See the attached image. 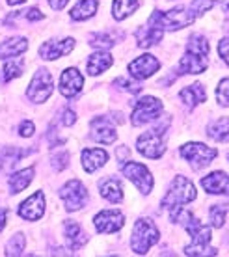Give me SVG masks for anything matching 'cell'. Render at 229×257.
<instances>
[{"instance_id":"6da1fadb","label":"cell","mask_w":229,"mask_h":257,"mask_svg":"<svg viewBox=\"0 0 229 257\" xmlns=\"http://www.w3.org/2000/svg\"><path fill=\"white\" fill-rule=\"evenodd\" d=\"M209 67V41L201 34H192L186 52L177 65V75H199Z\"/></svg>"},{"instance_id":"7a4b0ae2","label":"cell","mask_w":229,"mask_h":257,"mask_svg":"<svg viewBox=\"0 0 229 257\" xmlns=\"http://www.w3.org/2000/svg\"><path fill=\"white\" fill-rule=\"evenodd\" d=\"M168 125H170V119H166V121L159 123L157 127L144 133L136 140V149L147 159H153V161L160 159L166 151V131H168Z\"/></svg>"},{"instance_id":"3957f363","label":"cell","mask_w":229,"mask_h":257,"mask_svg":"<svg viewBox=\"0 0 229 257\" xmlns=\"http://www.w3.org/2000/svg\"><path fill=\"white\" fill-rule=\"evenodd\" d=\"M194 199H196V187H194V183L186 179L185 175H177L173 179L170 190L162 198V207L172 211V209H177L181 205L190 203Z\"/></svg>"},{"instance_id":"277c9868","label":"cell","mask_w":229,"mask_h":257,"mask_svg":"<svg viewBox=\"0 0 229 257\" xmlns=\"http://www.w3.org/2000/svg\"><path fill=\"white\" fill-rule=\"evenodd\" d=\"M160 238V233L157 229V225L153 224V220H147V218H140L136 220V224H134V229H133V237H131V246H133V250L136 253H147L151 246H155L159 242Z\"/></svg>"},{"instance_id":"5b68a950","label":"cell","mask_w":229,"mask_h":257,"mask_svg":"<svg viewBox=\"0 0 229 257\" xmlns=\"http://www.w3.org/2000/svg\"><path fill=\"white\" fill-rule=\"evenodd\" d=\"M179 155L194 170H201V168H207L210 162L216 159L218 151L205 146V144H199V142H190V144H185L183 148L179 149Z\"/></svg>"},{"instance_id":"8992f818","label":"cell","mask_w":229,"mask_h":257,"mask_svg":"<svg viewBox=\"0 0 229 257\" xmlns=\"http://www.w3.org/2000/svg\"><path fill=\"white\" fill-rule=\"evenodd\" d=\"M162 110H164V106L157 97L146 95L136 101L133 114H131V121L134 127H142L149 121H155L162 114Z\"/></svg>"},{"instance_id":"52a82bcc","label":"cell","mask_w":229,"mask_h":257,"mask_svg":"<svg viewBox=\"0 0 229 257\" xmlns=\"http://www.w3.org/2000/svg\"><path fill=\"white\" fill-rule=\"evenodd\" d=\"M60 198L64 201L65 209L69 212L78 211L88 203V188L84 187L78 179L67 181L64 187L60 188Z\"/></svg>"},{"instance_id":"ba28073f","label":"cell","mask_w":229,"mask_h":257,"mask_svg":"<svg viewBox=\"0 0 229 257\" xmlns=\"http://www.w3.org/2000/svg\"><path fill=\"white\" fill-rule=\"evenodd\" d=\"M121 172H123V175H125L129 181H133L134 187L138 188L144 196L151 194L153 177H151V172L147 170V166H144L140 162H125L123 168H121Z\"/></svg>"},{"instance_id":"9c48e42d","label":"cell","mask_w":229,"mask_h":257,"mask_svg":"<svg viewBox=\"0 0 229 257\" xmlns=\"http://www.w3.org/2000/svg\"><path fill=\"white\" fill-rule=\"evenodd\" d=\"M51 93H52L51 73H49L47 69H39L32 77V80H30V86H28L26 95H28V99H30L32 103L41 104L51 97Z\"/></svg>"},{"instance_id":"30bf717a","label":"cell","mask_w":229,"mask_h":257,"mask_svg":"<svg viewBox=\"0 0 229 257\" xmlns=\"http://www.w3.org/2000/svg\"><path fill=\"white\" fill-rule=\"evenodd\" d=\"M160 69V62L153 54H142L138 58L129 64V73L136 80H146Z\"/></svg>"},{"instance_id":"8fae6325","label":"cell","mask_w":229,"mask_h":257,"mask_svg":"<svg viewBox=\"0 0 229 257\" xmlns=\"http://www.w3.org/2000/svg\"><path fill=\"white\" fill-rule=\"evenodd\" d=\"M89 133H91V138L99 144H114L116 138H118V133H116V127L112 125L108 117H93L89 121Z\"/></svg>"},{"instance_id":"7c38bea8","label":"cell","mask_w":229,"mask_h":257,"mask_svg":"<svg viewBox=\"0 0 229 257\" xmlns=\"http://www.w3.org/2000/svg\"><path fill=\"white\" fill-rule=\"evenodd\" d=\"M93 224H95V229L99 233H116L118 229L123 227L125 216H123V212L108 209V211L99 212L95 218H93Z\"/></svg>"},{"instance_id":"4fadbf2b","label":"cell","mask_w":229,"mask_h":257,"mask_svg":"<svg viewBox=\"0 0 229 257\" xmlns=\"http://www.w3.org/2000/svg\"><path fill=\"white\" fill-rule=\"evenodd\" d=\"M45 214V194L41 190L30 196L28 199H25L19 207V216L25 220H39Z\"/></svg>"},{"instance_id":"5bb4252c","label":"cell","mask_w":229,"mask_h":257,"mask_svg":"<svg viewBox=\"0 0 229 257\" xmlns=\"http://www.w3.org/2000/svg\"><path fill=\"white\" fill-rule=\"evenodd\" d=\"M84 86V78L82 75L78 73V69L75 67H69V69H65L62 73V77H60V93L64 97H75L80 93Z\"/></svg>"},{"instance_id":"9a60e30c","label":"cell","mask_w":229,"mask_h":257,"mask_svg":"<svg viewBox=\"0 0 229 257\" xmlns=\"http://www.w3.org/2000/svg\"><path fill=\"white\" fill-rule=\"evenodd\" d=\"M75 49V39L67 38L64 41H47L39 47V56L43 60H58L60 56H67Z\"/></svg>"},{"instance_id":"2e32d148","label":"cell","mask_w":229,"mask_h":257,"mask_svg":"<svg viewBox=\"0 0 229 257\" xmlns=\"http://www.w3.org/2000/svg\"><path fill=\"white\" fill-rule=\"evenodd\" d=\"M201 187L207 194H216V196L229 194V177L223 172H212L201 179Z\"/></svg>"},{"instance_id":"e0dca14e","label":"cell","mask_w":229,"mask_h":257,"mask_svg":"<svg viewBox=\"0 0 229 257\" xmlns=\"http://www.w3.org/2000/svg\"><path fill=\"white\" fill-rule=\"evenodd\" d=\"M136 41H138V47L142 49H147V47H153L160 43V39L164 38V30L160 26L153 25V23H147V26H142L136 30Z\"/></svg>"},{"instance_id":"ac0fdd59","label":"cell","mask_w":229,"mask_h":257,"mask_svg":"<svg viewBox=\"0 0 229 257\" xmlns=\"http://www.w3.org/2000/svg\"><path fill=\"white\" fill-rule=\"evenodd\" d=\"M64 233L67 238V246L69 250H80L86 242H88V235L82 231V227L73 222V220H65L64 222Z\"/></svg>"},{"instance_id":"d6986e66","label":"cell","mask_w":229,"mask_h":257,"mask_svg":"<svg viewBox=\"0 0 229 257\" xmlns=\"http://www.w3.org/2000/svg\"><path fill=\"white\" fill-rule=\"evenodd\" d=\"M108 162V153L104 149H84L82 151V166L84 170L91 174L99 168H102Z\"/></svg>"},{"instance_id":"ffe728a7","label":"cell","mask_w":229,"mask_h":257,"mask_svg":"<svg viewBox=\"0 0 229 257\" xmlns=\"http://www.w3.org/2000/svg\"><path fill=\"white\" fill-rule=\"evenodd\" d=\"M179 97H181V101L185 103L186 108H194L197 106L199 103H205V99H207V93H205V88L203 84H192V86H186L183 90L179 91Z\"/></svg>"},{"instance_id":"44dd1931","label":"cell","mask_w":229,"mask_h":257,"mask_svg":"<svg viewBox=\"0 0 229 257\" xmlns=\"http://www.w3.org/2000/svg\"><path fill=\"white\" fill-rule=\"evenodd\" d=\"M99 190H101L102 198L112 201V203H120L123 199V185H121L120 179H114V177L102 179L99 183Z\"/></svg>"},{"instance_id":"7402d4cb","label":"cell","mask_w":229,"mask_h":257,"mask_svg":"<svg viewBox=\"0 0 229 257\" xmlns=\"http://www.w3.org/2000/svg\"><path fill=\"white\" fill-rule=\"evenodd\" d=\"M112 56H110V52H106L104 49H101V51L93 52L91 56H89L88 60V73L89 75H93V77H97V75H101V73H104V71L108 69L110 65H112Z\"/></svg>"},{"instance_id":"603a6c76","label":"cell","mask_w":229,"mask_h":257,"mask_svg":"<svg viewBox=\"0 0 229 257\" xmlns=\"http://www.w3.org/2000/svg\"><path fill=\"white\" fill-rule=\"evenodd\" d=\"M28 49V39L26 38H12L0 43V58L2 60H10L19 56Z\"/></svg>"},{"instance_id":"cb8c5ba5","label":"cell","mask_w":229,"mask_h":257,"mask_svg":"<svg viewBox=\"0 0 229 257\" xmlns=\"http://www.w3.org/2000/svg\"><path fill=\"white\" fill-rule=\"evenodd\" d=\"M34 179V168H26V170H21V172H15V174L10 177V190L12 194H19L23 192L26 187H30V183Z\"/></svg>"},{"instance_id":"d4e9b609","label":"cell","mask_w":229,"mask_h":257,"mask_svg":"<svg viewBox=\"0 0 229 257\" xmlns=\"http://www.w3.org/2000/svg\"><path fill=\"white\" fill-rule=\"evenodd\" d=\"M140 6L138 0H114L112 4V13H114L116 21H125L127 17H131Z\"/></svg>"},{"instance_id":"484cf974","label":"cell","mask_w":229,"mask_h":257,"mask_svg":"<svg viewBox=\"0 0 229 257\" xmlns=\"http://www.w3.org/2000/svg\"><path fill=\"white\" fill-rule=\"evenodd\" d=\"M207 136L216 142H229V117H220L207 127Z\"/></svg>"},{"instance_id":"4316f807","label":"cell","mask_w":229,"mask_h":257,"mask_svg":"<svg viewBox=\"0 0 229 257\" xmlns=\"http://www.w3.org/2000/svg\"><path fill=\"white\" fill-rule=\"evenodd\" d=\"M97 12V0H80L76 2L75 8L71 10V19L73 21H86Z\"/></svg>"},{"instance_id":"83f0119b","label":"cell","mask_w":229,"mask_h":257,"mask_svg":"<svg viewBox=\"0 0 229 257\" xmlns=\"http://www.w3.org/2000/svg\"><path fill=\"white\" fill-rule=\"evenodd\" d=\"M23 67H25V62L23 60H13L10 58L4 64V69H2V80L4 82H10L15 77H21L23 75Z\"/></svg>"},{"instance_id":"f1b7e54d","label":"cell","mask_w":229,"mask_h":257,"mask_svg":"<svg viewBox=\"0 0 229 257\" xmlns=\"http://www.w3.org/2000/svg\"><path fill=\"white\" fill-rule=\"evenodd\" d=\"M89 45L97 49H110L116 45V39L110 32H97L89 36Z\"/></svg>"},{"instance_id":"f546056e","label":"cell","mask_w":229,"mask_h":257,"mask_svg":"<svg viewBox=\"0 0 229 257\" xmlns=\"http://www.w3.org/2000/svg\"><path fill=\"white\" fill-rule=\"evenodd\" d=\"M25 244H26V238L23 233L13 235L6 244V255H21L23 250H25Z\"/></svg>"},{"instance_id":"4dcf8cb0","label":"cell","mask_w":229,"mask_h":257,"mask_svg":"<svg viewBox=\"0 0 229 257\" xmlns=\"http://www.w3.org/2000/svg\"><path fill=\"white\" fill-rule=\"evenodd\" d=\"M229 211V205H212L209 209V218L212 227H222L225 224V212Z\"/></svg>"},{"instance_id":"1f68e13d","label":"cell","mask_w":229,"mask_h":257,"mask_svg":"<svg viewBox=\"0 0 229 257\" xmlns=\"http://www.w3.org/2000/svg\"><path fill=\"white\" fill-rule=\"evenodd\" d=\"M216 101L220 106H229V77L220 80L216 88Z\"/></svg>"},{"instance_id":"d6a6232c","label":"cell","mask_w":229,"mask_h":257,"mask_svg":"<svg viewBox=\"0 0 229 257\" xmlns=\"http://www.w3.org/2000/svg\"><path fill=\"white\" fill-rule=\"evenodd\" d=\"M52 168L56 170V172H62V170H65L67 168V164H69V153L65 151V149H62V151H58V153L52 155Z\"/></svg>"},{"instance_id":"836d02e7","label":"cell","mask_w":229,"mask_h":257,"mask_svg":"<svg viewBox=\"0 0 229 257\" xmlns=\"http://www.w3.org/2000/svg\"><path fill=\"white\" fill-rule=\"evenodd\" d=\"M218 54L220 58L229 65V38H223L220 43H218Z\"/></svg>"},{"instance_id":"e575fe53","label":"cell","mask_w":229,"mask_h":257,"mask_svg":"<svg viewBox=\"0 0 229 257\" xmlns=\"http://www.w3.org/2000/svg\"><path fill=\"white\" fill-rule=\"evenodd\" d=\"M34 131H36V127H34V123L26 119V121L21 123L19 135L23 136V138H28V136H32V135H34Z\"/></svg>"},{"instance_id":"d590c367","label":"cell","mask_w":229,"mask_h":257,"mask_svg":"<svg viewBox=\"0 0 229 257\" xmlns=\"http://www.w3.org/2000/svg\"><path fill=\"white\" fill-rule=\"evenodd\" d=\"M75 112L71 108L64 110V114H62V123H64L65 127H71V125H75Z\"/></svg>"},{"instance_id":"8d00e7d4","label":"cell","mask_w":229,"mask_h":257,"mask_svg":"<svg viewBox=\"0 0 229 257\" xmlns=\"http://www.w3.org/2000/svg\"><path fill=\"white\" fill-rule=\"evenodd\" d=\"M25 17L28 21H41L45 17V15L41 12H39L38 8H30V10H26V12H25Z\"/></svg>"},{"instance_id":"74e56055","label":"cell","mask_w":229,"mask_h":257,"mask_svg":"<svg viewBox=\"0 0 229 257\" xmlns=\"http://www.w3.org/2000/svg\"><path fill=\"white\" fill-rule=\"evenodd\" d=\"M67 2H69V0H49V4H51V8L54 10V12H60V10H64Z\"/></svg>"},{"instance_id":"f35d334b","label":"cell","mask_w":229,"mask_h":257,"mask_svg":"<svg viewBox=\"0 0 229 257\" xmlns=\"http://www.w3.org/2000/svg\"><path fill=\"white\" fill-rule=\"evenodd\" d=\"M6 227V209H0V231Z\"/></svg>"},{"instance_id":"ab89813d","label":"cell","mask_w":229,"mask_h":257,"mask_svg":"<svg viewBox=\"0 0 229 257\" xmlns=\"http://www.w3.org/2000/svg\"><path fill=\"white\" fill-rule=\"evenodd\" d=\"M23 2H26V0H8L10 6H19V4H23Z\"/></svg>"},{"instance_id":"60d3db41","label":"cell","mask_w":229,"mask_h":257,"mask_svg":"<svg viewBox=\"0 0 229 257\" xmlns=\"http://www.w3.org/2000/svg\"><path fill=\"white\" fill-rule=\"evenodd\" d=\"M222 10L225 13H229V0H223V2H222Z\"/></svg>"}]
</instances>
